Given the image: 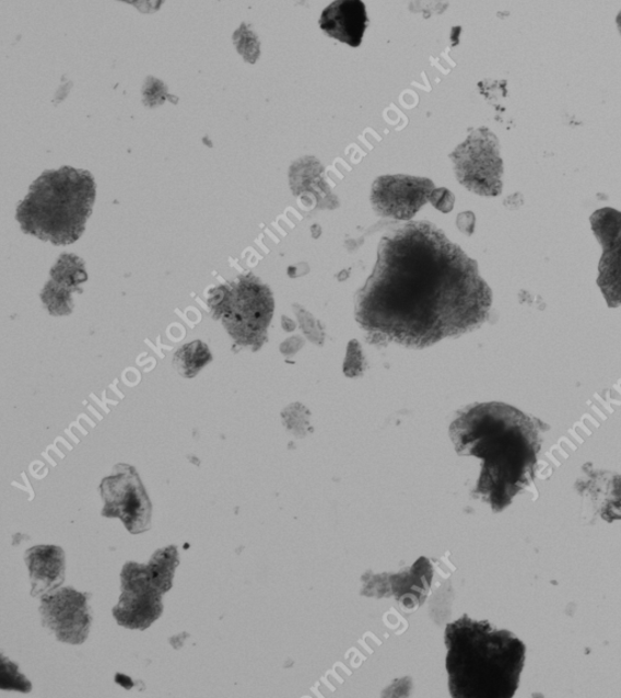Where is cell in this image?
I'll return each instance as SVG.
<instances>
[{
    "mask_svg": "<svg viewBox=\"0 0 621 698\" xmlns=\"http://www.w3.org/2000/svg\"><path fill=\"white\" fill-rule=\"evenodd\" d=\"M209 303L216 318L223 319L229 334L239 346L259 349L273 316V296L257 277H241L231 287H221Z\"/></svg>",
    "mask_w": 621,
    "mask_h": 698,
    "instance_id": "5b68a950",
    "label": "cell"
},
{
    "mask_svg": "<svg viewBox=\"0 0 621 698\" xmlns=\"http://www.w3.org/2000/svg\"><path fill=\"white\" fill-rule=\"evenodd\" d=\"M492 292L442 231L414 223L383 239L358 298V321L375 341L425 348L484 323Z\"/></svg>",
    "mask_w": 621,
    "mask_h": 698,
    "instance_id": "6da1fadb",
    "label": "cell"
},
{
    "mask_svg": "<svg viewBox=\"0 0 621 698\" xmlns=\"http://www.w3.org/2000/svg\"><path fill=\"white\" fill-rule=\"evenodd\" d=\"M177 563H179L177 550L173 546L154 552L148 570L152 585L162 594L172 589L173 575Z\"/></svg>",
    "mask_w": 621,
    "mask_h": 698,
    "instance_id": "9a60e30c",
    "label": "cell"
},
{
    "mask_svg": "<svg viewBox=\"0 0 621 698\" xmlns=\"http://www.w3.org/2000/svg\"><path fill=\"white\" fill-rule=\"evenodd\" d=\"M32 581V594L38 595L57 589L65 579V556L59 547L40 546L26 552Z\"/></svg>",
    "mask_w": 621,
    "mask_h": 698,
    "instance_id": "4fadbf2b",
    "label": "cell"
},
{
    "mask_svg": "<svg viewBox=\"0 0 621 698\" xmlns=\"http://www.w3.org/2000/svg\"><path fill=\"white\" fill-rule=\"evenodd\" d=\"M432 193L434 183L425 177L386 175L375 181L372 203L380 216L409 220L427 202Z\"/></svg>",
    "mask_w": 621,
    "mask_h": 698,
    "instance_id": "9c48e42d",
    "label": "cell"
},
{
    "mask_svg": "<svg viewBox=\"0 0 621 698\" xmlns=\"http://www.w3.org/2000/svg\"><path fill=\"white\" fill-rule=\"evenodd\" d=\"M121 593L114 615L120 626L130 629H147L162 612V593L150 581L148 567L136 562L126 565L121 573Z\"/></svg>",
    "mask_w": 621,
    "mask_h": 698,
    "instance_id": "ba28073f",
    "label": "cell"
},
{
    "mask_svg": "<svg viewBox=\"0 0 621 698\" xmlns=\"http://www.w3.org/2000/svg\"><path fill=\"white\" fill-rule=\"evenodd\" d=\"M117 474L102 484L105 500L104 516L119 517L131 534L138 535L150 528L151 502L130 465H118Z\"/></svg>",
    "mask_w": 621,
    "mask_h": 698,
    "instance_id": "52a82bcc",
    "label": "cell"
},
{
    "mask_svg": "<svg viewBox=\"0 0 621 698\" xmlns=\"http://www.w3.org/2000/svg\"><path fill=\"white\" fill-rule=\"evenodd\" d=\"M446 668L454 698H512L526 661V647L512 631L464 615L446 628Z\"/></svg>",
    "mask_w": 621,
    "mask_h": 698,
    "instance_id": "3957f363",
    "label": "cell"
},
{
    "mask_svg": "<svg viewBox=\"0 0 621 698\" xmlns=\"http://www.w3.org/2000/svg\"><path fill=\"white\" fill-rule=\"evenodd\" d=\"M11 679L9 689L19 691H31V684L17 672V667L10 662L3 661V680Z\"/></svg>",
    "mask_w": 621,
    "mask_h": 698,
    "instance_id": "e0dca14e",
    "label": "cell"
},
{
    "mask_svg": "<svg viewBox=\"0 0 621 698\" xmlns=\"http://www.w3.org/2000/svg\"><path fill=\"white\" fill-rule=\"evenodd\" d=\"M95 196L91 173L71 167L49 171L32 184L16 218L25 234L57 246L71 245L85 230Z\"/></svg>",
    "mask_w": 621,
    "mask_h": 698,
    "instance_id": "277c9868",
    "label": "cell"
},
{
    "mask_svg": "<svg viewBox=\"0 0 621 698\" xmlns=\"http://www.w3.org/2000/svg\"><path fill=\"white\" fill-rule=\"evenodd\" d=\"M458 181L470 191L496 196L502 191L503 162L497 140L485 128L471 132L468 140L450 154Z\"/></svg>",
    "mask_w": 621,
    "mask_h": 698,
    "instance_id": "8992f818",
    "label": "cell"
},
{
    "mask_svg": "<svg viewBox=\"0 0 621 698\" xmlns=\"http://www.w3.org/2000/svg\"><path fill=\"white\" fill-rule=\"evenodd\" d=\"M210 360H212V354H210L208 348L202 341H196L175 354L174 364H176L183 375L188 376L187 372L191 371V376H194Z\"/></svg>",
    "mask_w": 621,
    "mask_h": 698,
    "instance_id": "2e32d148",
    "label": "cell"
},
{
    "mask_svg": "<svg viewBox=\"0 0 621 698\" xmlns=\"http://www.w3.org/2000/svg\"><path fill=\"white\" fill-rule=\"evenodd\" d=\"M432 568L427 559L420 558L409 573L391 575L392 590L397 600L407 607L423 604L432 580Z\"/></svg>",
    "mask_w": 621,
    "mask_h": 698,
    "instance_id": "5bb4252c",
    "label": "cell"
},
{
    "mask_svg": "<svg viewBox=\"0 0 621 698\" xmlns=\"http://www.w3.org/2000/svg\"><path fill=\"white\" fill-rule=\"evenodd\" d=\"M40 612L44 624L51 628L58 638L71 644H81L89 633L86 596L72 590H62L57 594L44 596Z\"/></svg>",
    "mask_w": 621,
    "mask_h": 698,
    "instance_id": "8fae6325",
    "label": "cell"
},
{
    "mask_svg": "<svg viewBox=\"0 0 621 698\" xmlns=\"http://www.w3.org/2000/svg\"><path fill=\"white\" fill-rule=\"evenodd\" d=\"M591 223L604 248L598 286L608 306L617 307L621 305V213L612 209L598 210Z\"/></svg>",
    "mask_w": 621,
    "mask_h": 698,
    "instance_id": "30bf717a",
    "label": "cell"
},
{
    "mask_svg": "<svg viewBox=\"0 0 621 698\" xmlns=\"http://www.w3.org/2000/svg\"><path fill=\"white\" fill-rule=\"evenodd\" d=\"M450 439L460 456L483 461L472 492L501 513L535 480L539 427L517 408L499 403L468 407L454 420Z\"/></svg>",
    "mask_w": 621,
    "mask_h": 698,
    "instance_id": "7a4b0ae2",
    "label": "cell"
},
{
    "mask_svg": "<svg viewBox=\"0 0 621 698\" xmlns=\"http://www.w3.org/2000/svg\"><path fill=\"white\" fill-rule=\"evenodd\" d=\"M368 18L361 0H338L321 13L319 26L331 38L353 48L361 46Z\"/></svg>",
    "mask_w": 621,
    "mask_h": 698,
    "instance_id": "7c38bea8",
    "label": "cell"
}]
</instances>
